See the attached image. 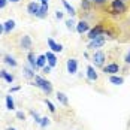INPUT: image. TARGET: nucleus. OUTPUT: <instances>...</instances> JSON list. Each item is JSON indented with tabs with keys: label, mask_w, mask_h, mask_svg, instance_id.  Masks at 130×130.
<instances>
[{
	"label": "nucleus",
	"mask_w": 130,
	"mask_h": 130,
	"mask_svg": "<svg viewBox=\"0 0 130 130\" xmlns=\"http://www.w3.org/2000/svg\"><path fill=\"white\" fill-rule=\"evenodd\" d=\"M39 2H40V5H48L50 0H39Z\"/></svg>",
	"instance_id": "nucleus-37"
},
{
	"label": "nucleus",
	"mask_w": 130,
	"mask_h": 130,
	"mask_svg": "<svg viewBox=\"0 0 130 130\" xmlns=\"http://www.w3.org/2000/svg\"><path fill=\"white\" fill-rule=\"evenodd\" d=\"M88 30H90V24H88L87 21L81 20L79 23H76V33H79V35H82V33H87Z\"/></svg>",
	"instance_id": "nucleus-12"
},
{
	"label": "nucleus",
	"mask_w": 130,
	"mask_h": 130,
	"mask_svg": "<svg viewBox=\"0 0 130 130\" xmlns=\"http://www.w3.org/2000/svg\"><path fill=\"white\" fill-rule=\"evenodd\" d=\"M45 105L48 106V109H50V112H52V114L55 112V106H54V103H52V102L50 100V99H45Z\"/></svg>",
	"instance_id": "nucleus-28"
},
{
	"label": "nucleus",
	"mask_w": 130,
	"mask_h": 130,
	"mask_svg": "<svg viewBox=\"0 0 130 130\" xmlns=\"http://www.w3.org/2000/svg\"><path fill=\"white\" fill-rule=\"evenodd\" d=\"M91 3H93V2H90V0H82V2H81V8H82L84 11H90Z\"/></svg>",
	"instance_id": "nucleus-26"
},
{
	"label": "nucleus",
	"mask_w": 130,
	"mask_h": 130,
	"mask_svg": "<svg viewBox=\"0 0 130 130\" xmlns=\"http://www.w3.org/2000/svg\"><path fill=\"white\" fill-rule=\"evenodd\" d=\"M33 85H36L38 88H40L46 96H50V94L52 93V84L48 81V79L42 78V76H39V75L35 76V84H33Z\"/></svg>",
	"instance_id": "nucleus-1"
},
{
	"label": "nucleus",
	"mask_w": 130,
	"mask_h": 130,
	"mask_svg": "<svg viewBox=\"0 0 130 130\" xmlns=\"http://www.w3.org/2000/svg\"><path fill=\"white\" fill-rule=\"evenodd\" d=\"M18 90H21V87H20V85H15V87L11 88V93H15V91H18Z\"/></svg>",
	"instance_id": "nucleus-36"
},
{
	"label": "nucleus",
	"mask_w": 130,
	"mask_h": 130,
	"mask_svg": "<svg viewBox=\"0 0 130 130\" xmlns=\"http://www.w3.org/2000/svg\"><path fill=\"white\" fill-rule=\"evenodd\" d=\"M50 123H51V121H50V118H48V117H42V120H40V124H39V126L45 129L46 126H50Z\"/></svg>",
	"instance_id": "nucleus-29"
},
{
	"label": "nucleus",
	"mask_w": 130,
	"mask_h": 130,
	"mask_svg": "<svg viewBox=\"0 0 130 130\" xmlns=\"http://www.w3.org/2000/svg\"><path fill=\"white\" fill-rule=\"evenodd\" d=\"M46 43H48V46H50V50H51L52 52H61L63 51V45L58 43V42H55L52 38H48V39H46Z\"/></svg>",
	"instance_id": "nucleus-9"
},
{
	"label": "nucleus",
	"mask_w": 130,
	"mask_h": 130,
	"mask_svg": "<svg viewBox=\"0 0 130 130\" xmlns=\"http://www.w3.org/2000/svg\"><path fill=\"white\" fill-rule=\"evenodd\" d=\"M105 42H106V38H105V35H102V36H97L96 39H93V40H90V43H88V50H99V48H102L105 45Z\"/></svg>",
	"instance_id": "nucleus-3"
},
{
	"label": "nucleus",
	"mask_w": 130,
	"mask_h": 130,
	"mask_svg": "<svg viewBox=\"0 0 130 130\" xmlns=\"http://www.w3.org/2000/svg\"><path fill=\"white\" fill-rule=\"evenodd\" d=\"M109 82L114 84V85H121L124 82V78L123 76H117V75H111L109 76Z\"/></svg>",
	"instance_id": "nucleus-23"
},
{
	"label": "nucleus",
	"mask_w": 130,
	"mask_h": 130,
	"mask_svg": "<svg viewBox=\"0 0 130 130\" xmlns=\"http://www.w3.org/2000/svg\"><path fill=\"white\" fill-rule=\"evenodd\" d=\"M45 55H46V63L51 66V67H55V66H57V55H55V52H52L51 50H50Z\"/></svg>",
	"instance_id": "nucleus-13"
},
{
	"label": "nucleus",
	"mask_w": 130,
	"mask_h": 130,
	"mask_svg": "<svg viewBox=\"0 0 130 130\" xmlns=\"http://www.w3.org/2000/svg\"><path fill=\"white\" fill-rule=\"evenodd\" d=\"M102 35H105V28H103V26H100V24H97V26H94V28L88 30V39L90 40L96 39L97 36H102Z\"/></svg>",
	"instance_id": "nucleus-5"
},
{
	"label": "nucleus",
	"mask_w": 130,
	"mask_h": 130,
	"mask_svg": "<svg viewBox=\"0 0 130 130\" xmlns=\"http://www.w3.org/2000/svg\"><path fill=\"white\" fill-rule=\"evenodd\" d=\"M46 15H48V5H40L39 6V12H38V18L40 20H43V18H46Z\"/></svg>",
	"instance_id": "nucleus-21"
},
{
	"label": "nucleus",
	"mask_w": 130,
	"mask_h": 130,
	"mask_svg": "<svg viewBox=\"0 0 130 130\" xmlns=\"http://www.w3.org/2000/svg\"><path fill=\"white\" fill-rule=\"evenodd\" d=\"M93 3L94 5H103V3H106V0H93Z\"/></svg>",
	"instance_id": "nucleus-35"
},
{
	"label": "nucleus",
	"mask_w": 130,
	"mask_h": 130,
	"mask_svg": "<svg viewBox=\"0 0 130 130\" xmlns=\"http://www.w3.org/2000/svg\"><path fill=\"white\" fill-rule=\"evenodd\" d=\"M5 102H6V109H8V111H13V109H15V102H13V97L11 94H8V96L5 97Z\"/></svg>",
	"instance_id": "nucleus-22"
},
{
	"label": "nucleus",
	"mask_w": 130,
	"mask_h": 130,
	"mask_svg": "<svg viewBox=\"0 0 130 130\" xmlns=\"http://www.w3.org/2000/svg\"><path fill=\"white\" fill-rule=\"evenodd\" d=\"M23 70H24V76H26V78L35 79V76H36V72H35V70H33V69H31L28 64L24 66V69H23Z\"/></svg>",
	"instance_id": "nucleus-20"
},
{
	"label": "nucleus",
	"mask_w": 130,
	"mask_h": 130,
	"mask_svg": "<svg viewBox=\"0 0 130 130\" xmlns=\"http://www.w3.org/2000/svg\"><path fill=\"white\" fill-rule=\"evenodd\" d=\"M66 67H67V72L70 75H75L78 72V60L76 58H69L66 61Z\"/></svg>",
	"instance_id": "nucleus-8"
},
{
	"label": "nucleus",
	"mask_w": 130,
	"mask_h": 130,
	"mask_svg": "<svg viewBox=\"0 0 130 130\" xmlns=\"http://www.w3.org/2000/svg\"><path fill=\"white\" fill-rule=\"evenodd\" d=\"M111 11H112V13L126 12V3H124L123 0H112V3H111Z\"/></svg>",
	"instance_id": "nucleus-4"
},
{
	"label": "nucleus",
	"mask_w": 130,
	"mask_h": 130,
	"mask_svg": "<svg viewBox=\"0 0 130 130\" xmlns=\"http://www.w3.org/2000/svg\"><path fill=\"white\" fill-rule=\"evenodd\" d=\"M61 3H63V6H64V9H66V12L69 13L70 17H75L76 15V11H75V8L67 2V0H61Z\"/></svg>",
	"instance_id": "nucleus-16"
},
{
	"label": "nucleus",
	"mask_w": 130,
	"mask_h": 130,
	"mask_svg": "<svg viewBox=\"0 0 130 130\" xmlns=\"http://www.w3.org/2000/svg\"><path fill=\"white\" fill-rule=\"evenodd\" d=\"M124 63H127V64H130V50H129V52L126 54V57H124Z\"/></svg>",
	"instance_id": "nucleus-33"
},
{
	"label": "nucleus",
	"mask_w": 130,
	"mask_h": 130,
	"mask_svg": "<svg viewBox=\"0 0 130 130\" xmlns=\"http://www.w3.org/2000/svg\"><path fill=\"white\" fill-rule=\"evenodd\" d=\"M90 2H93V0H90Z\"/></svg>",
	"instance_id": "nucleus-42"
},
{
	"label": "nucleus",
	"mask_w": 130,
	"mask_h": 130,
	"mask_svg": "<svg viewBox=\"0 0 130 130\" xmlns=\"http://www.w3.org/2000/svg\"><path fill=\"white\" fill-rule=\"evenodd\" d=\"M39 6H40V3H38V2H30V3L27 5V13L36 17L38 12H39Z\"/></svg>",
	"instance_id": "nucleus-11"
},
{
	"label": "nucleus",
	"mask_w": 130,
	"mask_h": 130,
	"mask_svg": "<svg viewBox=\"0 0 130 130\" xmlns=\"http://www.w3.org/2000/svg\"><path fill=\"white\" fill-rule=\"evenodd\" d=\"M6 130H17V129H15V127H8Z\"/></svg>",
	"instance_id": "nucleus-40"
},
{
	"label": "nucleus",
	"mask_w": 130,
	"mask_h": 130,
	"mask_svg": "<svg viewBox=\"0 0 130 130\" xmlns=\"http://www.w3.org/2000/svg\"><path fill=\"white\" fill-rule=\"evenodd\" d=\"M36 63H38V67H39V69H42L43 66L46 64V55H45V54H40V55H38Z\"/></svg>",
	"instance_id": "nucleus-24"
},
{
	"label": "nucleus",
	"mask_w": 130,
	"mask_h": 130,
	"mask_svg": "<svg viewBox=\"0 0 130 130\" xmlns=\"http://www.w3.org/2000/svg\"><path fill=\"white\" fill-rule=\"evenodd\" d=\"M9 2H12V3H18V2H21V0H9Z\"/></svg>",
	"instance_id": "nucleus-39"
},
{
	"label": "nucleus",
	"mask_w": 130,
	"mask_h": 130,
	"mask_svg": "<svg viewBox=\"0 0 130 130\" xmlns=\"http://www.w3.org/2000/svg\"><path fill=\"white\" fill-rule=\"evenodd\" d=\"M55 18H57V20H63V12H61V11H57V12H55Z\"/></svg>",
	"instance_id": "nucleus-34"
},
{
	"label": "nucleus",
	"mask_w": 130,
	"mask_h": 130,
	"mask_svg": "<svg viewBox=\"0 0 130 130\" xmlns=\"http://www.w3.org/2000/svg\"><path fill=\"white\" fill-rule=\"evenodd\" d=\"M8 2H9V0H0V9H5L6 5H8Z\"/></svg>",
	"instance_id": "nucleus-32"
},
{
	"label": "nucleus",
	"mask_w": 130,
	"mask_h": 130,
	"mask_svg": "<svg viewBox=\"0 0 130 130\" xmlns=\"http://www.w3.org/2000/svg\"><path fill=\"white\" fill-rule=\"evenodd\" d=\"M129 126H130V121H129Z\"/></svg>",
	"instance_id": "nucleus-41"
},
{
	"label": "nucleus",
	"mask_w": 130,
	"mask_h": 130,
	"mask_svg": "<svg viewBox=\"0 0 130 130\" xmlns=\"http://www.w3.org/2000/svg\"><path fill=\"white\" fill-rule=\"evenodd\" d=\"M3 61H5V64L11 66V67H17V66H18V63H17V60L13 58L12 55H9V54H6V55L3 57Z\"/></svg>",
	"instance_id": "nucleus-18"
},
{
	"label": "nucleus",
	"mask_w": 130,
	"mask_h": 130,
	"mask_svg": "<svg viewBox=\"0 0 130 130\" xmlns=\"http://www.w3.org/2000/svg\"><path fill=\"white\" fill-rule=\"evenodd\" d=\"M51 69H52V67L50 64H45L43 67H42V72H43V73H50V72H51Z\"/></svg>",
	"instance_id": "nucleus-31"
},
{
	"label": "nucleus",
	"mask_w": 130,
	"mask_h": 130,
	"mask_svg": "<svg viewBox=\"0 0 130 130\" xmlns=\"http://www.w3.org/2000/svg\"><path fill=\"white\" fill-rule=\"evenodd\" d=\"M55 97H57V100L63 105V106H69V99H67V96H66L64 93L57 91V96H55Z\"/></svg>",
	"instance_id": "nucleus-17"
},
{
	"label": "nucleus",
	"mask_w": 130,
	"mask_h": 130,
	"mask_svg": "<svg viewBox=\"0 0 130 130\" xmlns=\"http://www.w3.org/2000/svg\"><path fill=\"white\" fill-rule=\"evenodd\" d=\"M2 33H5V28H3V24H0V36H2Z\"/></svg>",
	"instance_id": "nucleus-38"
},
{
	"label": "nucleus",
	"mask_w": 130,
	"mask_h": 130,
	"mask_svg": "<svg viewBox=\"0 0 130 130\" xmlns=\"http://www.w3.org/2000/svg\"><path fill=\"white\" fill-rule=\"evenodd\" d=\"M87 78H88V81H97V78H99V75H97V72H96V69L93 67V66H87Z\"/></svg>",
	"instance_id": "nucleus-14"
},
{
	"label": "nucleus",
	"mask_w": 130,
	"mask_h": 130,
	"mask_svg": "<svg viewBox=\"0 0 130 130\" xmlns=\"http://www.w3.org/2000/svg\"><path fill=\"white\" fill-rule=\"evenodd\" d=\"M0 78L2 79H5V81H6V82H8V84H12L13 82V75L12 73H9V72H6V70H5V69H2V70H0Z\"/></svg>",
	"instance_id": "nucleus-15"
},
{
	"label": "nucleus",
	"mask_w": 130,
	"mask_h": 130,
	"mask_svg": "<svg viewBox=\"0 0 130 130\" xmlns=\"http://www.w3.org/2000/svg\"><path fill=\"white\" fill-rule=\"evenodd\" d=\"M66 27H67V28H69V30H70V31H73V30H76V23H75V21H73V20H72V18H70V20H66Z\"/></svg>",
	"instance_id": "nucleus-25"
},
{
	"label": "nucleus",
	"mask_w": 130,
	"mask_h": 130,
	"mask_svg": "<svg viewBox=\"0 0 130 130\" xmlns=\"http://www.w3.org/2000/svg\"><path fill=\"white\" fill-rule=\"evenodd\" d=\"M118 72H120V64H117V63H109V64L103 66L105 75H117Z\"/></svg>",
	"instance_id": "nucleus-7"
},
{
	"label": "nucleus",
	"mask_w": 130,
	"mask_h": 130,
	"mask_svg": "<svg viewBox=\"0 0 130 130\" xmlns=\"http://www.w3.org/2000/svg\"><path fill=\"white\" fill-rule=\"evenodd\" d=\"M3 28H5V33L9 35L13 28H15V21L13 20H8L6 23H3Z\"/></svg>",
	"instance_id": "nucleus-19"
},
{
	"label": "nucleus",
	"mask_w": 130,
	"mask_h": 130,
	"mask_svg": "<svg viewBox=\"0 0 130 130\" xmlns=\"http://www.w3.org/2000/svg\"><path fill=\"white\" fill-rule=\"evenodd\" d=\"M36 58H38V57L35 55V52H33V51H28V54H27V63H28V66H30L35 72L39 69V67H38V63H36Z\"/></svg>",
	"instance_id": "nucleus-10"
},
{
	"label": "nucleus",
	"mask_w": 130,
	"mask_h": 130,
	"mask_svg": "<svg viewBox=\"0 0 130 130\" xmlns=\"http://www.w3.org/2000/svg\"><path fill=\"white\" fill-rule=\"evenodd\" d=\"M30 115L33 117V120H35L38 124H40V120H42V117H40V115L38 114V112H36V111H30Z\"/></svg>",
	"instance_id": "nucleus-27"
},
{
	"label": "nucleus",
	"mask_w": 130,
	"mask_h": 130,
	"mask_svg": "<svg viewBox=\"0 0 130 130\" xmlns=\"http://www.w3.org/2000/svg\"><path fill=\"white\" fill-rule=\"evenodd\" d=\"M91 60H93V63H94L96 67H103L105 60H106V54H105L103 51H96L94 54H93Z\"/></svg>",
	"instance_id": "nucleus-2"
},
{
	"label": "nucleus",
	"mask_w": 130,
	"mask_h": 130,
	"mask_svg": "<svg viewBox=\"0 0 130 130\" xmlns=\"http://www.w3.org/2000/svg\"><path fill=\"white\" fill-rule=\"evenodd\" d=\"M20 46L26 51H31V46H33V42H31V38L28 35H23L21 39H20Z\"/></svg>",
	"instance_id": "nucleus-6"
},
{
	"label": "nucleus",
	"mask_w": 130,
	"mask_h": 130,
	"mask_svg": "<svg viewBox=\"0 0 130 130\" xmlns=\"http://www.w3.org/2000/svg\"><path fill=\"white\" fill-rule=\"evenodd\" d=\"M15 115H17L18 120H21V121H24V120H26V114H24L23 111H17V114H15Z\"/></svg>",
	"instance_id": "nucleus-30"
}]
</instances>
